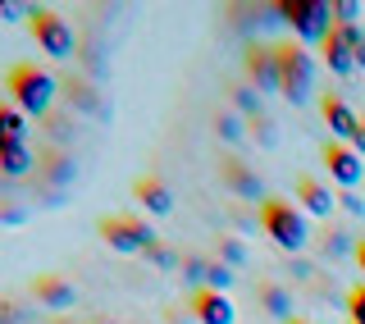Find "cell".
I'll return each instance as SVG.
<instances>
[{
	"label": "cell",
	"instance_id": "obj_9",
	"mask_svg": "<svg viewBox=\"0 0 365 324\" xmlns=\"http://www.w3.org/2000/svg\"><path fill=\"white\" fill-rule=\"evenodd\" d=\"M247 78L256 91H279V51L269 46H251L247 51Z\"/></svg>",
	"mask_w": 365,
	"mask_h": 324
},
{
	"label": "cell",
	"instance_id": "obj_25",
	"mask_svg": "<svg viewBox=\"0 0 365 324\" xmlns=\"http://www.w3.org/2000/svg\"><path fill=\"white\" fill-rule=\"evenodd\" d=\"M347 315H351V324H365V283L347 293Z\"/></svg>",
	"mask_w": 365,
	"mask_h": 324
},
{
	"label": "cell",
	"instance_id": "obj_19",
	"mask_svg": "<svg viewBox=\"0 0 365 324\" xmlns=\"http://www.w3.org/2000/svg\"><path fill=\"white\" fill-rule=\"evenodd\" d=\"M356 247H361L356 238H347L342 228H329V238H324V256H347V251L356 256Z\"/></svg>",
	"mask_w": 365,
	"mask_h": 324
},
{
	"label": "cell",
	"instance_id": "obj_32",
	"mask_svg": "<svg viewBox=\"0 0 365 324\" xmlns=\"http://www.w3.org/2000/svg\"><path fill=\"white\" fill-rule=\"evenodd\" d=\"M19 320H23V315H19V306H9V302L0 306V324H19Z\"/></svg>",
	"mask_w": 365,
	"mask_h": 324
},
{
	"label": "cell",
	"instance_id": "obj_5",
	"mask_svg": "<svg viewBox=\"0 0 365 324\" xmlns=\"http://www.w3.org/2000/svg\"><path fill=\"white\" fill-rule=\"evenodd\" d=\"M28 28H32V37H37V46L51 55V60H68V55L78 51L73 23L60 19L55 9H28Z\"/></svg>",
	"mask_w": 365,
	"mask_h": 324
},
{
	"label": "cell",
	"instance_id": "obj_31",
	"mask_svg": "<svg viewBox=\"0 0 365 324\" xmlns=\"http://www.w3.org/2000/svg\"><path fill=\"white\" fill-rule=\"evenodd\" d=\"M256 133H260V142H265V146H274V123L265 119V114L256 119Z\"/></svg>",
	"mask_w": 365,
	"mask_h": 324
},
{
	"label": "cell",
	"instance_id": "obj_2",
	"mask_svg": "<svg viewBox=\"0 0 365 324\" xmlns=\"http://www.w3.org/2000/svg\"><path fill=\"white\" fill-rule=\"evenodd\" d=\"M315 78H319V60L306 46H279V91L292 106H306L315 96Z\"/></svg>",
	"mask_w": 365,
	"mask_h": 324
},
{
	"label": "cell",
	"instance_id": "obj_1",
	"mask_svg": "<svg viewBox=\"0 0 365 324\" xmlns=\"http://www.w3.org/2000/svg\"><path fill=\"white\" fill-rule=\"evenodd\" d=\"M260 228L269 233L274 247L292 251V256L306 251V242H311V219L297 211L292 201H283V196H265L260 201Z\"/></svg>",
	"mask_w": 365,
	"mask_h": 324
},
{
	"label": "cell",
	"instance_id": "obj_21",
	"mask_svg": "<svg viewBox=\"0 0 365 324\" xmlns=\"http://www.w3.org/2000/svg\"><path fill=\"white\" fill-rule=\"evenodd\" d=\"M205 288H210V293H228V288H233V270H228L224 260H210V270H205Z\"/></svg>",
	"mask_w": 365,
	"mask_h": 324
},
{
	"label": "cell",
	"instance_id": "obj_30",
	"mask_svg": "<svg viewBox=\"0 0 365 324\" xmlns=\"http://www.w3.org/2000/svg\"><path fill=\"white\" fill-rule=\"evenodd\" d=\"M338 206H342L347 215H365V201H361L356 192H342V201H338Z\"/></svg>",
	"mask_w": 365,
	"mask_h": 324
},
{
	"label": "cell",
	"instance_id": "obj_10",
	"mask_svg": "<svg viewBox=\"0 0 365 324\" xmlns=\"http://www.w3.org/2000/svg\"><path fill=\"white\" fill-rule=\"evenodd\" d=\"M192 315H197V324H237V310L228 302V293H210V288H201L192 297Z\"/></svg>",
	"mask_w": 365,
	"mask_h": 324
},
{
	"label": "cell",
	"instance_id": "obj_6",
	"mask_svg": "<svg viewBox=\"0 0 365 324\" xmlns=\"http://www.w3.org/2000/svg\"><path fill=\"white\" fill-rule=\"evenodd\" d=\"M101 238L110 242V251H119V256H137V251H151L155 247V233L146 219L137 215H114V219H101Z\"/></svg>",
	"mask_w": 365,
	"mask_h": 324
},
{
	"label": "cell",
	"instance_id": "obj_35",
	"mask_svg": "<svg viewBox=\"0 0 365 324\" xmlns=\"http://www.w3.org/2000/svg\"><path fill=\"white\" fill-rule=\"evenodd\" d=\"M356 265H361V274H365V242L356 247Z\"/></svg>",
	"mask_w": 365,
	"mask_h": 324
},
{
	"label": "cell",
	"instance_id": "obj_36",
	"mask_svg": "<svg viewBox=\"0 0 365 324\" xmlns=\"http://www.w3.org/2000/svg\"><path fill=\"white\" fill-rule=\"evenodd\" d=\"M356 69H365V46H361V51H356Z\"/></svg>",
	"mask_w": 365,
	"mask_h": 324
},
{
	"label": "cell",
	"instance_id": "obj_14",
	"mask_svg": "<svg viewBox=\"0 0 365 324\" xmlns=\"http://www.w3.org/2000/svg\"><path fill=\"white\" fill-rule=\"evenodd\" d=\"M32 293H37V302L51 306V310H68V306H73V283L55 279V274H41V279L32 283Z\"/></svg>",
	"mask_w": 365,
	"mask_h": 324
},
{
	"label": "cell",
	"instance_id": "obj_12",
	"mask_svg": "<svg viewBox=\"0 0 365 324\" xmlns=\"http://www.w3.org/2000/svg\"><path fill=\"white\" fill-rule=\"evenodd\" d=\"M297 206H306V215H315V219H329L338 211L334 192H329L319 178H302V183H297Z\"/></svg>",
	"mask_w": 365,
	"mask_h": 324
},
{
	"label": "cell",
	"instance_id": "obj_13",
	"mask_svg": "<svg viewBox=\"0 0 365 324\" xmlns=\"http://www.w3.org/2000/svg\"><path fill=\"white\" fill-rule=\"evenodd\" d=\"M220 173H224V183H228V192H233V196H247V201H256V196H260V173L247 169L242 160H224Z\"/></svg>",
	"mask_w": 365,
	"mask_h": 324
},
{
	"label": "cell",
	"instance_id": "obj_22",
	"mask_svg": "<svg viewBox=\"0 0 365 324\" xmlns=\"http://www.w3.org/2000/svg\"><path fill=\"white\" fill-rule=\"evenodd\" d=\"M233 96H237V110H242V114L260 119V91H256V87H237Z\"/></svg>",
	"mask_w": 365,
	"mask_h": 324
},
{
	"label": "cell",
	"instance_id": "obj_20",
	"mask_svg": "<svg viewBox=\"0 0 365 324\" xmlns=\"http://www.w3.org/2000/svg\"><path fill=\"white\" fill-rule=\"evenodd\" d=\"M46 178L60 183V188L73 183V160H68V156H46Z\"/></svg>",
	"mask_w": 365,
	"mask_h": 324
},
{
	"label": "cell",
	"instance_id": "obj_15",
	"mask_svg": "<svg viewBox=\"0 0 365 324\" xmlns=\"http://www.w3.org/2000/svg\"><path fill=\"white\" fill-rule=\"evenodd\" d=\"M137 201H142L151 215H169V211H174V192H169L165 178H137Z\"/></svg>",
	"mask_w": 365,
	"mask_h": 324
},
{
	"label": "cell",
	"instance_id": "obj_33",
	"mask_svg": "<svg viewBox=\"0 0 365 324\" xmlns=\"http://www.w3.org/2000/svg\"><path fill=\"white\" fill-rule=\"evenodd\" d=\"M23 5H14V0H0V19H19Z\"/></svg>",
	"mask_w": 365,
	"mask_h": 324
},
{
	"label": "cell",
	"instance_id": "obj_29",
	"mask_svg": "<svg viewBox=\"0 0 365 324\" xmlns=\"http://www.w3.org/2000/svg\"><path fill=\"white\" fill-rule=\"evenodd\" d=\"M146 256H151V265H160V270H169V265H182V260L174 256V251H169V247H160V242H155L151 251H146Z\"/></svg>",
	"mask_w": 365,
	"mask_h": 324
},
{
	"label": "cell",
	"instance_id": "obj_38",
	"mask_svg": "<svg viewBox=\"0 0 365 324\" xmlns=\"http://www.w3.org/2000/svg\"><path fill=\"white\" fill-rule=\"evenodd\" d=\"M101 324H110V320H101Z\"/></svg>",
	"mask_w": 365,
	"mask_h": 324
},
{
	"label": "cell",
	"instance_id": "obj_24",
	"mask_svg": "<svg viewBox=\"0 0 365 324\" xmlns=\"http://www.w3.org/2000/svg\"><path fill=\"white\" fill-rule=\"evenodd\" d=\"M220 256H224L228 270H233V265H242V260H247V247H242L237 238H224V242H220Z\"/></svg>",
	"mask_w": 365,
	"mask_h": 324
},
{
	"label": "cell",
	"instance_id": "obj_23",
	"mask_svg": "<svg viewBox=\"0 0 365 324\" xmlns=\"http://www.w3.org/2000/svg\"><path fill=\"white\" fill-rule=\"evenodd\" d=\"M215 128H220L224 142H242V119H237V114H220V119H215Z\"/></svg>",
	"mask_w": 365,
	"mask_h": 324
},
{
	"label": "cell",
	"instance_id": "obj_27",
	"mask_svg": "<svg viewBox=\"0 0 365 324\" xmlns=\"http://www.w3.org/2000/svg\"><path fill=\"white\" fill-rule=\"evenodd\" d=\"M205 270H210V260H197V256L182 260V274H187V283H205Z\"/></svg>",
	"mask_w": 365,
	"mask_h": 324
},
{
	"label": "cell",
	"instance_id": "obj_3",
	"mask_svg": "<svg viewBox=\"0 0 365 324\" xmlns=\"http://www.w3.org/2000/svg\"><path fill=\"white\" fill-rule=\"evenodd\" d=\"M9 96H14V106L23 114H37L41 119V114H51L55 96H60V83L37 64H19L14 74H9Z\"/></svg>",
	"mask_w": 365,
	"mask_h": 324
},
{
	"label": "cell",
	"instance_id": "obj_16",
	"mask_svg": "<svg viewBox=\"0 0 365 324\" xmlns=\"http://www.w3.org/2000/svg\"><path fill=\"white\" fill-rule=\"evenodd\" d=\"M0 146H28V119L19 106H0Z\"/></svg>",
	"mask_w": 365,
	"mask_h": 324
},
{
	"label": "cell",
	"instance_id": "obj_26",
	"mask_svg": "<svg viewBox=\"0 0 365 324\" xmlns=\"http://www.w3.org/2000/svg\"><path fill=\"white\" fill-rule=\"evenodd\" d=\"M68 101H78L83 110H91V114H101V106H96V96L83 87V83H68Z\"/></svg>",
	"mask_w": 365,
	"mask_h": 324
},
{
	"label": "cell",
	"instance_id": "obj_7",
	"mask_svg": "<svg viewBox=\"0 0 365 324\" xmlns=\"http://www.w3.org/2000/svg\"><path fill=\"white\" fill-rule=\"evenodd\" d=\"M324 169H329V178H334L342 192H356L365 183V156H356L342 142H324Z\"/></svg>",
	"mask_w": 365,
	"mask_h": 324
},
{
	"label": "cell",
	"instance_id": "obj_18",
	"mask_svg": "<svg viewBox=\"0 0 365 324\" xmlns=\"http://www.w3.org/2000/svg\"><path fill=\"white\" fill-rule=\"evenodd\" d=\"M260 306H265L274 320H283V324L292 320V297H288V288H279V283H265V288H260Z\"/></svg>",
	"mask_w": 365,
	"mask_h": 324
},
{
	"label": "cell",
	"instance_id": "obj_8",
	"mask_svg": "<svg viewBox=\"0 0 365 324\" xmlns=\"http://www.w3.org/2000/svg\"><path fill=\"white\" fill-rule=\"evenodd\" d=\"M319 114H324V128L334 133V142H342V146H351L361 137V128H365V119L342 96H324L319 101Z\"/></svg>",
	"mask_w": 365,
	"mask_h": 324
},
{
	"label": "cell",
	"instance_id": "obj_4",
	"mask_svg": "<svg viewBox=\"0 0 365 324\" xmlns=\"http://www.w3.org/2000/svg\"><path fill=\"white\" fill-rule=\"evenodd\" d=\"M279 19L297 32L302 46H324V37L338 28V23H334V5H324V0H283Z\"/></svg>",
	"mask_w": 365,
	"mask_h": 324
},
{
	"label": "cell",
	"instance_id": "obj_17",
	"mask_svg": "<svg viewBox=\"0 0 365 324\" xmlns=\"http://www.w3.org/2000/svg\"><path fill=\"white\" fill-rule=\"evenodd\" d=\"M32 169L37 165H32L28 146H0V173H5V178H28Z\"/></svg>",
	"mask_w": 365,
	"mask_h": 324
},
{
	"label": "cell",
	"instance_id": "obj_37",
	"mask_svg": "<svg viewBox=\"0 0 365 324\" xmlns=\"http://www.w3.org/2000/svg\"><path fill=\"white\" fill-rule=\"evenodd\" d=\"M288 324H311V320H288Z\"/></svg>",
	"mask_w": 365,
	"mask_h": 324
},
{
	"label": "cell",
	"instance_id": "obj_34",
	"mask_svg": "<svg viewBox=\"0 0 365 324\" xmlns=\"http://www.w3.org/2000/svg\"><path fill=\"white\" fill-rule=\"evenodd\" d=\"M169 324H197V315H192V310H187V315H182V310H174V315H169Z\"/></svg>",
	"mask_w": 365,
	"mask_h": 324
},
{
	"label": "cell",
	"instance_id": "obj_11",
	"mask_svg": "<svg viewBox=\"0 0 365 324\" xmlns=\"http://www.w3.org/2000/svg\"><path fill=\"white\" fill-rule=\"evenodd\" d=\"M319 60H324V69H329L334 78H347V74H356V51L347 46V37H342L338 28L324 37V46H319Z\"/></svg>",
	"mask_w": 365,
	"mask_h": 324
},
{
	"label": "cell",
	"instance_id": "obj_28",
	"mask_svg": "<svg viewBox=\"0 0 365 324\" xmlns=\"http://www.w3.org/2000/svg\"><path fill=\"white\" fill-rule=\"evenodd\" d=\"M356 19H361L356 0H338V5H334V23H356Z\"/></svg>",
	"mask_w": 365,
	"mask_h": 324
}]
</instances>
